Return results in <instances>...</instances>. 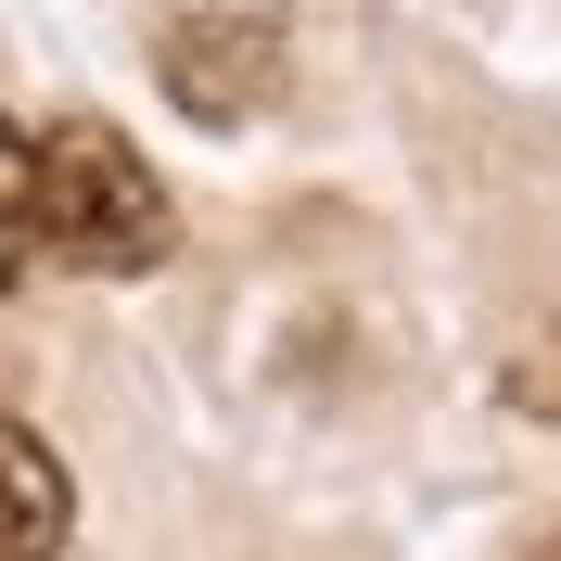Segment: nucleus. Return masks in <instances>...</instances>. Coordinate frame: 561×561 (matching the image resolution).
Masks as SVG:
<instances>
[{"instance_id":"2","label":"nucleus","mask_w":561,"mask_h":561,"mask_svg":"<svg viewBox=\"0 0 561 561\" xmlns=\"http://www.w3.org/2000/svg\"><path fill=\"white\" fill-rule=\"evenodd\" d=\"M153 65H167V103L179 115L243 128V115L280 90V26L268 13H179V26L153 38Z\"/></svg>"},{"instance_id":"5","label":"nucleus","mask_w":561,"mask_h":561,"mask_svg":"<svg viewBox=\"0 0 561 561\" xmlns=\"http://www.w3.org/2000/svg\"><path fill=\"white\" fill-rule=\"evenodd\" d=\"M536 561H561V536H549V549H536Z\"/></svg>"},{"instance_id":"4","label":"nucleus","mask_w":561,"mask_h":561,"mask_svg":"<svg viewBox=\"0 0 561 561\" xmlns=\"http://www.w3.org/2000/svg\"><path fill=\"white\" fill-rule=\"evenodd\" d=\"M26 255H38V140L0 115V294L26 280Z\"/></svg>"},{"instance_id":"3","label":"nucleus","mask_w":561,"mask_h":561,"mask_svg":"<svg viewBox=\"0 0 561 561\" xmlns=\"http://www.w3.org/2000/svg\"><path fill=\"white\" fill-rule=\"evenodd\" d=\"M65 549V459L0 421V561H51Z\"/></svg>"},{"instance_id":"1","label":"nucleus","mask_w":561,"mask_h":561,"mask_svg":"<svg viewBox=\"0 0 561 561\" xmlns=\"http://www.w3.org/2000/svg\"><path fill=\"white\" fill-rule=\"evenodd\" d=\"M38 255H65L90 280H140L167 255V192L103 115H65L38 140Z\"/></svg>"}]
</instances>
